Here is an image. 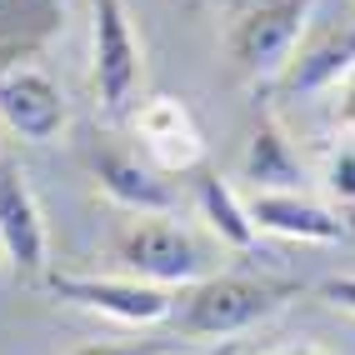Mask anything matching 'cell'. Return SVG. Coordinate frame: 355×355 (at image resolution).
<instances>
[{"label": "cell", "instance_id": "obj_11", "mask_svg": "<svg viewBox=\"0 0 355 355\" xmlns=\"http://www.w3.org/2000/svg\"><path fill=\"white\" fill-rule=\"evenodd\" d=\"M350 65H355V20H340V26H325L315 35H300L291 65L280 70V85L291 96H315V90L340 85Z\"/></svg>", "mask_w": 355, "mask_h": 355}, {"label": "cell", "instance_id": "obj_13", "mask_svg": "<svg viewBox=\"0 0 355 355\" xmlns=\"http://www.w3.org/2000/svg\"><path fill=\"white\" fill-rule=\"evenodd\" d=\"M196 210H200V220L210 225V235H216L220 245L230 250H255L260 241V230L250 220V205L241 200V191H235L230 180H220L216 171H205L196 180Z\"/></svg>", "mask_w": 355, "mask_h": 355}, {"label": "cell", "instance_id": "obj_17", "mask_svg": "<svg viewBox=\"0 0 355 355\" xmlns=\"http://www.w3.org/2000/svg\"><path fill=\"white\" fill-rule=\"evenodd\" d=\"M336 121L345 130H355V65H350V76L340 80V105H336Z\"/></svg>", "mask_w": 355, "mask_h": 355}, {"label": "cell", "instance_id": "obj_12", "mask_svg": "<svg viewBox=\"0 0 355 355\" xmlns=\"http://www.w3.org/2000/svg\"><path fill=\"white\" fill-rule=\"evenodd\" d=\"M241 180L250 191H300L305 180V165L295 155V146L286 140V130L260 121L241 150Z\"/></svg>", "mask_w": 355, "mask_h": 355}, {"label": "cell", "instance_id": "obj_6", "mask_svg": "<svg viewBox=\"0 0 355 355\" xmlns=\"http://www.w3.org/2000/svg\"><path fill=\"white\" fill-rule=\"evenodd\" d=\"M0 121L31 146H55L70 125L65 90L40 65H6L0 70Z\"/></svg>", "mask_w": 355, "mask_h": 355}, {"label": "cell", "instance_id": "obj_1", "mask_svg": "<svg viewBox=\"0 0 355 355\" xmlns=\"http://www.w3.org/2000/svg\"><path fill=\"white\" fill-rule=\"evenodd\" d=\"M300 295L295 280L270 275H200L196 286L175 291L171 325L191 340H230L250 325L275 320Z\"/></svg>", "mask_w": 355, "mask_h": 355}, {"label": "cell", "instance_id": "obj_10", "mask_svg": "<svg viewBox=\"0 0 355 355\" xmlns=\"http://www.w3.org/2000/svg\"><path fill=\"white\" fill-rule=\"evenodd\" d=\"M90 171H96V185L121 205L130 216H171L180 205L175 185L165 180V171L155 165H140L130 150H101L90 160Z\"/></svg>", "mask_w": 355, "mask_h": 355}, {"label": "cell", "instance_id": "obj_16", "mask_svg": "<svg viewBox=\"0 0 355 355\" xmlns=\"http://www.w3.org/2000/svg\"><path fill=\"white\" fill-rule=\"evenodd\" d=\"M320 295H325L330 305H340V311H350V315H355V275H336V280H325Z\"/></svg>", "mask_w": 355, "mask_h": 355}, {"label": "cell", "instance_id": "obj_14", "mask_svg": "<svg viewBox=\"0 0 355 355\" xmlns=\"http://www.w3.org/2000/svg\"><path fill=\"white\" fill-rule=\"evenodd\" d=\"M325 191L336 205L355 210V130H345L340 146L325 155Z\"/></svg>", "mask_w": 355, "mask_h": 355}, {"label": "cell", "instance_id": "obj_3", "mask_svg": "<svg viewBox=\"0 0 355 355\" xmlns=\"http://www.w3.org/2000/svg\"><path fill=\"white\" fill-rule=\"evenodd\" d=\"M315 0H255L235 15L225 35V55L245 80H280V70L291 65L295 45L311 26Z\"/></svg>", "mask_w": 355, "mask_h": 355}, {"label": "cell", "instance_id": "obj_15", "mask_svg": "<svg viewBox=\"0 0 355 355\" xmlns=\"http://www.w3.org/2000/svg\"><path fill=\"white\" fill-rule=\"evenodd\" d=\"M70 355H160V345H125V340H85Z\"/></svg>", "mask_w": 355, "mask_h": 355}, {"label": "cell", "instance_id": "obj_9", "mask_svg": "<svg viewBox=\"0 0 355 355\" xmlns=\"http://www.w3.org/2000/svg\"><path fill=\"white\" fill-rule=\"evenodd\" d=\"M135 135H140V146H146V155L155 160V171H165V175L196 171L200 155H205L196 115L175 96H155V101L140 105L135 110Z\"/></svg>", "mask_w": 355, "mask_h": 355}, {"label": "cell", "instance_id": "obj_4", "mask_svg": "<svg viewBox=\"0 0 355 355\" xmlns=\"http://www.w3.org/2000/svg\"><path fill=\"white\" fill-rule=\"evenodd\" d=\"M140 40L125 0H90V85L105 115H125L140 96Z\"/></svg>", "mask_w": 355, "mask_h": 355}, {"label": "cell", "instance_id": "obj_19", "mask_svg": "<svg viewBox=\"0 0 355 355\" xmlns=\"http://www.w3.org/2000/svg\"><path fill=\"white\" fill-rule=\"evenodd\" d=\"M200 355H245V350H241V340H220V345H210Z\"/></svg>", "mask_w": 355, "mask_h": 355}, {"label": "cell", "instance_id": "obj_8", "mask_svg": "<svg viewBox=\"0 0 355 355\" xmlns=\"http://www.w3.org/2000/svg\"><path fill=\"white\" fill-rule=\"evenodd\" d=\"M250 220L255 230L280 235V241H311V245H340L350 241V225L340 210H330L300 191H255L250 200Z\"/></svg>", "mask_w": 355, "mask_h": 355}, {"label": "cell", "instance_id": "obj_18", "mask_svg": "<svg viewBox=\"0 0 355 355\" xmlns=\"http://www.w3.org/2000/svg\"><path fill=\"white\" fill-rule=\"evenodd\" d=\"M266 355H330L320 345H286V350H266Z\"/></svg>", "mask_w": 355, "mask_h": 355}, {"label": "cell", "instance_id": "obj_7", "mask_svg": "<svg viewBox=\"0 0 355 355\" xmlns=\"http://www.w3.org/2000/svg\"><path fill=\"white\" fill-rule=\"evenodd\" d=\"M0 250L10 255V266L26 280L51 275V241H45L40 205L10 160H0Z\"/></svg>", "mask_w": 355, "mask_h": 355}, {"label": "cell", "instance_id": "obj_5", "mask_svg": "<svg viewBox=\"0 0 355 355\" xmlns=\"http://www.w3.org/2000/svg\"><path fill=\"white\" fill-rule=\"evenodd\" d=\"M45 291L65 305L110 315L121 325H160L175 311V291L135 280V275H45Z\"/></svg>", "mask_w": 355, "mask_h": 355}, {"label": "cell", "instance_id": "obj_2", "mask_svg": "<svg viewBox=\"0 0 355 355\" xmlns=\"http://www.w3.org/2000/svg\"><path fill=\"white\" fill-rule=\"evenodd\" d=\"M110 255L121 260L125 275L165 286V291L196 286V280L205 275V266H210L205 245L171 216H135V220H125L121 230H115V241H110Z\"/></svg>", "mask_w": 355, "mask_h": 355}]
</instances>
